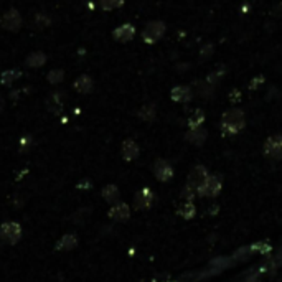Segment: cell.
Instances as JSON below:
<instances>
[{
	"label": "cell",
	"instance_id": "obj_9",
	"mask_svg": "<svg viewBox=\"0 0 282 282\" xmlns=\"http://www.w3.org/2000/svg\"><path fill=\"white\" fill-rule=\"evenodd\" d=\"M154 192L150 190V188H142L140 192L135 193V198H134V205L137 210H147L152 206L154 203Z\"/></svg>",
	"mask_w": 282,
	"mask_h": 282
},
{
	"label": "cell",
	"instance_id": "obj_17",
	"mask_svg": "<svg viewBox=\"0 0 282 282\" xmlns=\"http://www.w3.org/2000/svg\"><path fill=\"white\" fill-rule=\"evenodd\" d=\"M103 198L106 200L108 203L114 205L116 202H119V188L116 185H106L103 188Z\"/></svg>",
	"mask_w": 282,
	"mask_h": 282
},
{
	"label": "cell",
	"instance_id": "obj_10",
	"mask_svg": "<svg viewBox=\"0 0 282 282\" xmlns=\"http://www.w3.org/2000/svg\"><path fill=\"white\" fill-rule=\"evenodd\" d=\"M129 216H130V208L124 202H116L111 206L109 218L114 219V221H127Z\"/></svg>",
	"mask_w": 282,
	"mask_h": 282
},
{
	"label": "cell",
	"instance_id": "obj_8",
	"mask_svg": "<svg viewBox=\"0 0 282 282\" xmlns=\"http://www.w3.org/2000/svg\"><path fill=\"white\" fill-rule=\"evenodd\" d=\"M154 175L160 181H168V180H172V177H173V168L167 160L159 159L154 164Z\"/></svg>",
	"mask_w": 282,
	"mask_h": 282
},
{
	"label": "cell",
	"instance_id": "obj_18",
	"mask_svg": "<svg viewBox=\"0 0 282 282\" xmlns=\"http://www.w3.org/2000/svg\"><path fill=\"white\" fill-rule=\"evenodd\" d=\"M45 63H46V56L41 52H33L31 55H28V58H27V65L30 68H40L45 65Z\"/></svg>",
	"mask_w": 282,
	"mask_h": 282
},
{
	"label": "cell",
	"instance_id": "obj_14",
	"mask_svg": "<svg viewBox=\"0 0 282 282\" xmlns=\"http://www.w3.org/2000/svg\"><path fill=\"white\" fill-rule=\"evenodd\" d=\"M92 86H94L92 78L87 76V74H81V76H78L76 81H74V89L81 94H89L92 91Z\"/></svg>",
	"mask_w": 282,
	"mask_h": 282
},
{
	"label": "cell",
	"instance_id": "obj_15",
	"mask_svg": "<svg viewBox=\"0 0 282 282\" xmlns=\"http://www.w3.org/2000/svg\"><path fill=\"white\" fill-rule=\"evenodd\" d=\"M78 246V236L73 233H68L56 243V249L58 251H71Z\"/></svg>",
	"mask_w": 282,
	"mask_h": 282
},
{
	"label": "cell",
	"instance_id": "obj_16",
	"mask_svg": "<svg viewBox=\"0 0 282 282\" xmlns=\"http://www.w3.org/2000/svg\"><path fill=\"white\" fill-rule=\"evenodd\" d=\"M185 139L188 142L195 144V146H202L206 140V130L203 127H197V129H190L185 135Z\"/></svg>",
	"mask_w": 282,
	"mask_h": 282
},
{
	"label": "cell",
	"instance_id": "obj_13",
	"mask_svg": "<svg viewBox=\"0 0 282 282\" xmlns=\"http://www.w3.org/2000/svg\"><path fill=\"white\" fill-rule=\"evenodd\" d=\"M170 98L175 103H190L193 98V91L188 86H175L170 92Z\"/></svg>",
	"mask_w": 282,
	"mask_h": 282
},
{
	"label": "cell",
	"instance_id": "obj_12",
	"mask_svg": "<svg viewBox=\"0 0 282 282\" xmlns=\"http://www.w3.org/2000/svg\"><path fill=\"white\" fill-rule=\"evenodd\" d=\"M121 152H122L124 160L132 162V160L137 159V157H139L140 149H139V146H137V142H135V140H132V139H125V140L122 142V149H121Z\"/></svg>",
	"mask_w": 282,
	"mask_h": 282
},
{
	"label": "cell",
	"instance_id": "obj_21",
	"mask_svg": "<svg viewBox=\"0 0 282 282\" xmlns=\"http://www.w3.org/2000/svg\"><path fill=\"white\" fill-rule=\"evenodd\" d=\"M139 117L144 119V121H154V117H155V106L154 104L142 106V109L139 111Z\"/></svg>",
	"mask_w": 282,
	"mask_h": 282
},
{
	"label": "cell",
	"instance_id": "obj_11",
	"mask_svg": "<svg viewBox=\"0 0 282 282\" xmlns=\"http://www.w3.org/2000/svg\"><path fill=\"white\" fill-rule=\"evenodd\" d=\"M135 35V28L132 27L130 23H124L121 27H117L114 31H112V36H114V40L121 41V43H127L134 38Z\"/></svg>",
	"mask_w": 282,
	"mask_h": 282
},
{
	"label": "cell",
	"instance_id": "obj_23",
	"mask_svg": "<svg viewBox=\"0 0 282 282\" xmlns=\"http://www.w3.org/2000/svg\"><path fill=\"white\" fill-rule=\"evenodd\" d=\"M17 78H20V71H17V70H15V71H14V70H7V71L2 73V78H0V79H2L4 84H12Z\"/></svg>",
	"mask_w": 282,
	"mask_h": 282
},
{
	"label": "cell",
	"instance_id": "obj_22",
	"mask_svg": "<svg viewBox=\"0 0 282 282\" xmlns=\"http://www.w3.org/2000/svg\"><path fill=\"white\" fill-rule=\"evenodd\" d=\"M99 5H101V9L106 12H111L114 9H119L124 5V0H99Z\"/></svg>",
	"mask_w": 282,
	"mask_h": 282
},
{
	"label": "cell",
	"instance_id": "obj_25",
	"mask_svg": "<svg viewBox=\"0 0 282 282\" xmlns=\"http://www.w3.org/2000/svg\"><path fill=\"white\" fill-rule=\"evenodd\" d=\"M223 74H224V70H223V68H221V70H219V71H213V73L210 74V76L206 78V83H208V84H215V83H218L219 78H221Z\"/></svg>",
	"mask_w": 282,
	"mask_h": 282
},
{
	"label": "cell",
	"instance_id": "obj_19",
	"mask_svg": "<svg viewBox=\"0 0 282 282\" xmlns=\"http://www.w3.org/2000/svg\"><path fill=\"white\" fill-rule=\"evenodd\" d=\"M203 122H205V112L202 109L193 111V114L188 117V127H190V129L202 127Z\"/></svg>",
	"mask_w": 282,
	"mask_h": 282
},
{
	"label": "cell",
	"instance_id": "obj_3",
	"mask_svg": "<svg viewBox=\"0 0 282 282\" xmlns=\"http://www.w3.org/2000/svg\"><path fill=\"white\" fill-rule=\"evenodd\" d=\"M165 30H167V27L164 22H159V20L149 22L142 31V40L149 43V45H152V43H157L162 36L165 35Z\"/></svg>",
	"mask_w": 282,
	"mask_h": 282
},
{
	"label": "cell",
	"instance_id": "obj_2",
	"mask_svg": "<svg viewBox=\"0 0 282 282\" xmlns=\"http://www.w3.org/2000/svg\"><path fill=\"white\" fill-rule=\"evenodd\" d=\"M22 238V226L17 221H5L0 226V241L14 246Z\"/></svg>",
	"mask_w": 282,
	"mask_h": 282
},
{
	"label": "cell",
	"instance_id": "obj_24",
	"mask_svg": "<svg viewBox=\"0 0 282 282\" xmlns=\"http://www.w3.org/2000/svg\"><path fill=\"white\" fill-rule=\"evenodd\" d=\"M63 78H65V73H63L61 70H53V71L48 73V83H52V84L61 83Z\"/></svg>",
	"mask_w": 282,
	"mask_h": 282
},
{
	"label": "cell",
	"instance_id": "obj_1",
	"mask_svg": "<svg viewBox=\"0 0 282 282\" xmlns=\"http://www.w3.org/2000/svg\"><path fill=\"white\" fill-rule=\"evenodd\" d=\"M244 125H246V116L238 108L228 109L221 116V122H219V127H221V130L226 135H234L238 132H241Z\"/></svg>",
	"mask_w": 282,
	"mask_h": 282
},
{
	"label": "cell",
	"instance_id": "obj_20",
	"mask_svg": "<svg viewBox=\"0 0 282 282\" xmlns=\"http://www.w3.org/2000/svg\"><path fill=\"white\" fill-rule=\"evenodd\" d=\"M178 215L183 216L185 219L193 218V216H195V205H193L192 202L183 203V205H181L180 208H178Z\"/></svg>",
	"mask_w": 282,
	"mask_h": 282
},
{
	"label": "cell",
	"instance_id": "obj_4",
	"mask_svg": "<svg viewBox=\"0 0 282 282\" xmlns=\"http://www.w3.org/2000/svg\"><path fill=\"white\" fill-rule=\"evenodd\" d=\"M206 178H208V170H206L203 165H197V167L192 168L190 175H188V183H186V186L192 188L193 192L198 193V190L203 186Z\"/></svg>",
	"mask_w": 282,
	"mask_h": 282
},
{
	"label": "cell",
	"instance_id": "obj_7",
	"mask_svg": "<svg viewBox=\"0 0 282 282\" xmlns=\"http://www.w3.org/2000/svg\"><path fill=\"white\" fill-rule=\"evenodd\" d=\"M219 190H221V178L216 177V175H208V178L203 183V186L198 190L200 197H216Z\"/></svg>",
	"mask_w": 282,
	"mask_h": 282
},
{
	"label": "cell",
	"instance_id": "obj_5",
	"mask_svg": "<svg viewBox=\"0 0 282 282\" xmlns=\"http://www.w3.org/2000/svg\"><path fill=\"white\" fill-rule=\"evenodd\" d=\"M0 27L9 31H18L22 27V15L17 10H9L0 17Z\"/></svg>",
	"mask_w": 282,
	"mask_h": 282
},
{
	"label": "cell",
	"instance_id": "obj_6",
	"mask_svg": "<svg viewBox=\"0 0 282 282\" xmlns=\"http://www.w3.org/2000/svg\"><path fill=\"white\" fill-rule=\"evenodd\" d=\"M264 154L272 160H282V135L269 137L264 144Z\"/></svg>",
	"mask_w": 282,
	"mask_h": 282
}]
</instances>
